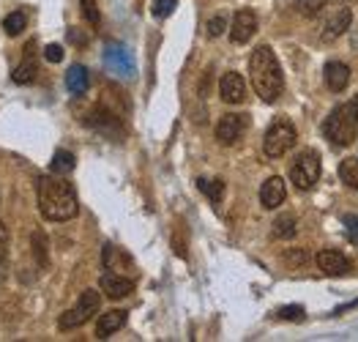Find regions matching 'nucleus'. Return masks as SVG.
Masks as SVG:
<instances>
[{"instance_id":"f257e3e1","label":"nucleus","mask_w":358,"mask_h":342,"mask_svg":"<svg viewBox=\"0 0 358 342\" xmlns=\"http://www.w3.org/2000/svg\"><path fill=\"white\" fill-rule=\"evenodd\" d=\"M38 211L41 217L50 222H69L77 217L80 203H77V192L69 181H63L58 176H41L38 178Z\"/></svg>"},{"instance_id":"f03ea898","label":"nucleus","mask_w":358,"mask_h":342,"mask_svg":"<svg viewBox=\"0 0 358 342\" xmlns=\"http://www.w3.org/2000/svg\"><path fill=\"white\" fill-rule=\"evenodd\" d=\"M249 74H252V85L263 101H276L285 91V77H282V66L276 61L271 47H257L249 58Z\"/></svg>"},{"instance_id":"7ed1b4c3","label":"nucleus","mask_w":358,"mask_h":342,"mask_svg":"<svg viewBox=\"0 0 358 342\" xmlns=\"http://www.w3.org/2000/svg\"><path fill=\"white\" fill-rule=\"evenodd\" d=\"M323 134L334 145H350L358 134V96L339 104L323 124Z\"/></svg>"},{"instance_id":"20e7f679","label":"nucleus","mask_w":358,"mask_h":342,"mask_svg":"<svg viewBox=\"0 0 358 342\" xmlns=\"http://www.w3.org/2000/svg\"><path fill=\"white\" fill-rule=\"evenodd\" d=\"M296 140H299L296 126L290 124L287 118H276V121L268 126V131H266L263 151H266V156H271V159H279V156H285L296 145Z\"/></svg>"},{"instance_id":"39448f33","label":"nucleus","mask_w":358,"mask_h":342,"mask_svg":"<svg viewBox=\"0 0 358 342\" xmlns=\"http://www.w3.org/2000/svg\"><path fill=\"white\" fill-rule=\"evenodd\" d=\"M99 307H101V296H99L96 290H85V293L80 296V301H77L71 310H66L63 315H60L58 326L63 329V332H71V329L88 323L90 318L99 312Z\"/></svg>"},{"instance_id":"423d86ee","label":"nucleus","mask_w":358,"mask_h":342,"mask_svg":"<svg viewBox=\"0 0 358 342\" xmlns=\"http://www.w3.org/2000/svg\"><path fill=\"white\" fill-rule=\"evenodd\" d=\"M290 178L299 189H312L320 178V154L306 148L296 156L293 167H290Z\"/></svg>"},{"instance_id":"0eeeda50","label":"nucleus","mask_w":358,"mask_h":342,"mask_svg":"<svg viewBox=\"0 0 358 342\" xmlns=\"http://www.w3.org/2000/svg\"><path fill=\"white\" fill-rule=\"evenodd\" d=\"M104 63L113 74L118 77H134L137 74V63H134V55L129 52V47H123L118 41H110L104 47Z\"/></svg>"},{"instance_id":"6e6552de","label":"nucleus","mask_w":358,"mask_h":342,"mask_svg":"<svg viewBox=\"0 0 358 342\" xmlns=\"http://www.w3.org/2000/svg\"><path fill=\"white\" fill-rule=\"evenodd\" d=\"M243 131H246V115L227 113V115H222L219 124H216V140H219L222 145H233Z\"/></svg>"},{"instance_id":"1a4fd4ad","label":"nucleus","mask_w":358,"mask_h":342,"mask_svg":"<svg viewBox=\"0 0 358 342\" xmlns=\"http://www.w3.org/2000/svg\"><path fill=\"white\" fill-rule=\"evenodd\" d=\"M317 266H320V271L329 274V277H342V274L350 271V260H348L342 252H336V249H323V252L317 255Z\"/></svg>"},{"instance_id":"9d476101","label":"nucleus","mask_w":358,"mask_h":342,"mask_svg":"<svg viewBox=\"0 0 358 342\" xmlns=\"http://www.w3.org/2000/svg\"><path fill=\"white\" fill-rule=\"evenodd\" d=\"M257 31V17H255V11H249V8H243L236 14V20H233V28H230V38L236 41V44H246L252 36Z\"/></svg>"},{"instance_id":"9b49d317","label":"nucleus","mask_w":358,"mask_h":342,"mask_svg":"<svg viewBox=\"0 0 358 342\" xmlns=\"http://www.w3.org/2000/svg\"><path fill=\"white\" fill-rule=\"evenodd\" d=\"M219 94H222V99L227 104H241L246 99V83H243V77L236 74V71H227L222 77V83H219Z\"/></svg>"},{"instance_id":"f8f14e48","label":"nucleus","mask_w":358,"mask_h":342,"mask_svg":"<svg viewBox=\"0 0 358 342\" xmlns=\"http://www.w3.org/2000/svg\"><path fill=\"white\" fill-rule=\"evenodd\" d=\"M101 290L110 296V299H126V296H131L134 293V280H129V277H123V274H104L101 277Z\"/></svg>"},{"instance_id":"ddd939ff","label":"nucleus","mask_w":358,"mask_h":342,"mask_svg":"<svg viewBox=\"0 0 358 342\" xmlns=\"http://www.w3.org/2000/svg\"><path fill=\"white\" fill-rule=\"evenodd\" d=\"M101 260H104V269L107 271H115V274H126V271H134V260L123 252V249L107 244L101 252Z\"/></svg>"},{"instance_id":"4468645a","label":"nucleus","mask_w":358,"mask_h":342,"mask_svg":"<svg viewBox=\"0 0 358 342\" xmlns=\"http://www.w3.org/2000/svg\"><path fill=\"white\" fill-rule=\"evenodd\" d=\"M285 197H287V189H285V181L279 178V176H273L268 178L263 189H260V203L266 206V208H279L282 203H285Z\"/></svg>"},{"instance_id":"2eb2a0df","label":"nucleus","mask_w":358,"mask_h":342,"mask_svg":"<svg viewBox=\"0 0 358 342\" xmlns=\"http://www.w3.org/2000/svg\"><path fill=\"white\" fill-rule=\"evenodd\" d=\"M348 83H350V69H348L345 63H339V61L326 63V85H329L334 94L345 91Z\"/></svg>"},{"instance_id":"dca6fc26","label":"nucleus","mask_w":358,"mask_h":342,"mask_svg":"<svg viewBox=\"0 0 358 342\" xmlns=\"http://www.w3.org/2000/svg\"><path fill=\"white\" fill-rule=\"evenodd\" d=\"M123 323H126V312L123 310H113L107 312V315H101L99 323H96V337L99 340H107L110 334H115L118 329H123Z\"/></svg>"},{"instance_id":"f3484780","label":"nucleus","mask_w":358,"mask_h":342,"mask_svg":"<svg viewBox=\"0 0 358 342\" xmlns=\"http://www.w3.org/2000/svg\"><path fill=\"white\" fill-rule=\"evenodd\" d=\"M350 22H353V11H350V8H339V11L331 17L329 22H326L323 38H326V41H334V38H339L342 33L350 28Z\"/></svg>"},{"instance_id":"a211bd4d","label":"nucleus","mask_w":358,"mask_h":342,"mask_svg":"<svg viewBox=\"0 0 358 342\" xmlns=\"http://www.w3.org/2000/svg\"><path fill=\"white\" fill-rule=\"evenodd\" d=\"M25 52H28V55H25V61L11 71V80H14L17 85H28V83H33V77L38 74V66H36V58H33V41L25 47Z\"/></svg>"},{"instance_id":"6ab92c4d","label":"nucleus","mask_w":358,"mask_h":342,"mask_svg":"<svg viewBox=\"0 0 358 342\" xmlns=\"http://www.w3.org/2000/svg\"><path fill=\"white\" fill-rule=\"evenodd\" d=\"M90 85V77H88V69L85 66H71L69 69V74H66V88H69V94L74 96H83L85 91H88Z\"/></svg>"},{"instance_id":"aec40b11","label":"nucleus","mask_w":358,"mask_h":342,"mask_svg":"<svg viewBox=\"0 0 358 342\" xmlns=\"http://www.w3.org/2000/svg\"><path fill=\"white\" fill-rule=\"evenodd\" d=\"M74 167H77V159H74L71 151H55L52 162H50V170H52L55 176H69Z\"/></svg>"},{"instance_id":"412c9836","label":"nucleus","mask_w":358,"mask_h":342,"mask_svg":"<svg viewBox=\"0 0 358 342\" xmlns=\"http://www.w3.org/2000/svg\"><path fill=\"white\" fill-rule=\"evenodd\" d=\"M197 187L200 192L208 197L210 203H222V197H224V181H208V178H197Z\"/></svg>"},{"instance_id":"4be33fe9","label":"nucleus","mask_w":358,"mask_h":342,"mask_svg":"<svg viewBox=\"0 0 358 342\" xmlns=\"http://www.w3.org/2000/svg\"><path fill=\"white\" fill-rule=\"evenodd\" d=\"M296 217L293 214H285V217H279L273 222V236L276 238H293L296 236Z\"/></svg>"},{"instance_id":"5701e85b","label":"nucleus","mask_w":358,"mask_h":342,"mask_svg":"<svg viewBox=\"0 0 358 342\" xmlns=\"http://www.w3.org/2000/svg\"><path fill=\"white\" fill-rule=\"evenodd\" d=\"M25 25H28V17H25L22 11H11V14L3 20V31L8 33V36H20V33L25 31Z\"/></svg>"},{"instance_id":"b1692460","label":"nucleus","mask_w":358,"mask_h":342,"mask_svg":"<svg viewBox=\"0 0 358 342\" xmlns=\"http://www.w3.org/2000/svg\"><path fill=\"white\" fill-rule=\"evenodd\" d=\"M339 178L358 192V159H348L339 164Z\"/></svg>"},{"instance_id":"393cba45","label":"nucleus","mask_w":358,"mask_h":342,"mask_svg":"<svg viewBox=\"0 0 358 342\" xmlns=\"http://www.w3.org/2000/svg\"><path fill=\"white\" fill-rule=\"evenodd\" d=\"M178 0H153V17L156 20H167L173 11H176Z\"/></svg>"},{"instance_id":"a878e982","label":"nucleus","mask_w":358,"mask_h":342,"mask_svg":"<svg viewBox=\"0 0 358 342\" xmlns=\"http://www.w3.org/2000/svg\"><path fill=\"white\" fill-rule=\"evenodd\" d=\"M323 6H326V0H296V8H299L303 17H315Z\"/></svg>"},{"instance_id":"bb28decb","label":"nucleus","mask_w":358,"mask_h":342,"mask_svg":"<svg viewBox=\"0 0 358 342\" xmlns=\"http://www.w3.org/2000/svg\"><path fill=\"white\" fill-rule=\"evenodd\" d=\"M80 6H83L85 20L96 28V25H99V20H101V17H99V6H96V0H80Z\"/></svg>"},{"instance_id":"cd10ccee","label":"nucleus","mask_w":358,"mask_h":342,"mask_svg":"<svg viewBox=\"0 0 358 342\" xmlns=\"http://www.w3.org/2000/svg\"><path fill=\"white\" fill-rule=\"evenodd\" d=\"M224 28H227V20L219 14V17H213V20L208 22V36L210 38H216V36H222V33H224Z\"/></svg>"},{"instance_id":"c85d7f7f","label":"nucleus","mask_w":358,"mask_h":342,"mask_svg":"<svg viewBox=\"0 0 358 342\" xmlns=\"http://www.w3.org/2000/svg\"><path fill=\"white\" fill-rule=\"evenodd\" d=\"M276 315H279V318H285V320H301L306 312H303V307H296V304H293V307H282Z\"/></svg>"},{"instance_id":"c756f323","label":"nucleus","mask_w":358,"mask_h":342,"mask_svg":"<svg viewBox=\"0 0 358 342\" xmlns=\"http://www.w3.org/2000/svg\"><path fill=\"white\" fill-rule=\"evenodd\" d=\"M44 58L50 63H60L63 61V47H60V44H50V47L44 50Z\"/></svg>"},{"instance_id":"7c9ffc66","label":"nucleus","mask_w":358,"mask_h":342,"mask_svg":"<svg viewBox=\"0 0 358 342\" xmlns=\"http://www.w3.org/2000/svg\"><path fill=\"white\" fill-rule=\"evenodd\" d=\"M345 227H348V238H350V244H356L358 247V217L345 219Z\"/></svg>"},{"instance_id":"2f4dec72","label":"nucleus","mask_w":358,"mask_h":342,"mask_svg":"<svg viewBox=\"0 0 358 342\" xmlns=\"http://www.w3.org/2000/svg\"><path fill=\"white\" fill-rule=\"evenodd\" d=\"M6 255H8V230H6V225L0 222V266L6 263Z\"/></svg>"},{"instance_id":"473e14b6","label":"nucleus","mask_w":358,"mask_h":342,"mask_svg":"<svg viewBox=\"0 0 358 342\" xmlns=\"http://www.w3.org/2000/svg\"><path fill=\"white\" fill-rule=\"evenodd\" d=\"M33 241H36V255L41 260V266L47 263V244H44V236L41 233H33Z\"/></svg>"}]
</instances>
